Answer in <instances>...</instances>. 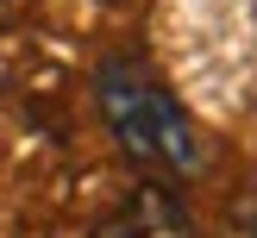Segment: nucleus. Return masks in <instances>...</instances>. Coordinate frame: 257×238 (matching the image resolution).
I'll use <instances>...</instances> for the list:
<instances>
[{
  "mask_svg": "<svg viewBox=\"0 0 257 238\" xmlns=\"http://www.w3.org/2000/svg\"><path fill=\"white\" fill-rule=\"evenodd\" d=\"M94 107H100V119H107L113 144H119L132 163H145L157 182L201 169L195 119L182 113V100H176L151 69H138V63H125V57H107L94 69Z\"/></svg>",
  "mask_w": 257,
  "mask_h": 238,
  "instance_id": "f257e3e1",
  "label": "nucleus"
},
{
  "mask_svg": "<svg viewBox=\"0 0 257 238\" xmlns=\"http://www.w3.org/2000/svg\"><path fill=\"white\" fill-rule=\"evenodd\" d=\"M88 238H195V213L176 182L145 175V182H132V194H119L88 225Z\"/></svg>",
  "mask_w": 257,
  "mask_h": 238,
  "instance_id": "f03ea898",
  "label": "nucleus"
}]
</instances>
